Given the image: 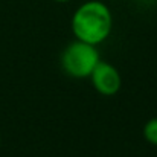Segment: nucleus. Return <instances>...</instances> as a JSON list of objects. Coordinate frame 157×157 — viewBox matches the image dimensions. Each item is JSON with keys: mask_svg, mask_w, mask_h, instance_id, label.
<instances>
[{"mask_svg": "<svg viewBox=\"0 0 157 157\" xmlns=\"http://www.w3.org/2000/svg\"><path fill=\"white\" fill-rule=\"evenodd\" d=\"M89 78L92 79L95 90L102 96H114L122 86V78L119 70L113 64L105 61L98 63V66L93 69Z\"/></svg>", "mask_w": 157, "mask_h": 157, "instance_id": "7ed1b4c3", "label": "nucleus"}, {"mask_svg": "<svg viewBox=\"0 0 157 157\" xmlns=\"http://www.w3.org/2000/svg\"><path fill=\"white\" fill-rule=\"evenodd\" d=\"M70 26L76 40L98 46L111 34L113 15L105 3L90 0L78 6L73 12Z\"/></svg>", "mask_w": 157, "mask_h": 157, "instance_id": "f257e3e1", "label": "nucleus"}, {"mask_svg": "<svg viewBox=\"0 0 157 157\" xmlns=\"http://www.w3.org/2000/svg\"><path fill=\"white\" fill-rule=\"evenodd\" d=\"M101 61L96 46L75 40L61 53V67L72 78H89Z\"/></svg>", "mask_w": 157, "mask_h": 157, "instance_id": "f03ea898", "label": "nucleus"}, {"mask_svg": "<svg viewBox=\"0 0 157 157\" xmlns=\"http://www.w3.org/2000/svg\"><path fill=\"white\" fill-rule=\"evenodd\" d=\"M144 137L147 139L148 144L157 147V117L150 119L145 127H144Z\"/></svg>", "mask_w": 157, "mask_h": 157, "instance_id": "20e7f679", "label": "nucleus"}, {"mask_svg": "<svg viewBox=\"0 0 157 157\" xmlns=\"http://www.w3.org/2000/svg\"><path fill=\"white\" fill-rule=\"evenodd\" d=\"M55 2H58V3H66V2H69V0H55Z\"/></svg>", "mask_w": 157, "mask_h": 157, "instance_id": "39448f33", "label": "nucleus"}]
</instances>
